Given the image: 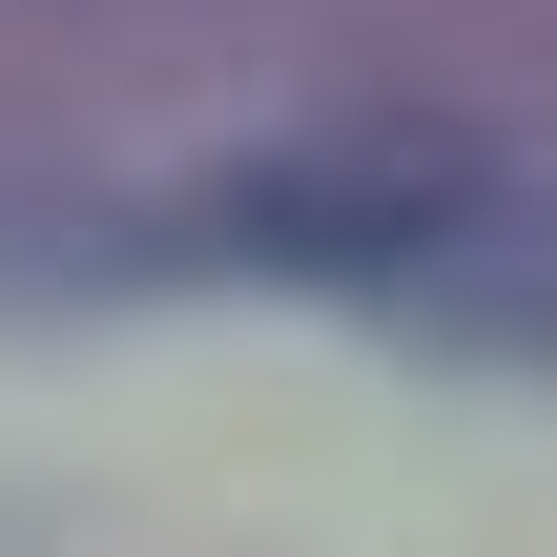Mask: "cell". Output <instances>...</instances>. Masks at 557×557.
<instances>
[{"label":"cell","instance_id":"6da1fadb","mask_svg":"<svg viewBox=\"0 0 557 557\" xmlns=\"http://www.w3.org/2000/svg\"><path fill=\"white\" fill-rule=\"evenodd\" d=\"M186 248L227 269H331V289H434L496 248V186L434 165V145H310V165H227L186 207Z\"/></svg>","mask_w":557,"mask_h":557}]
</instances>
